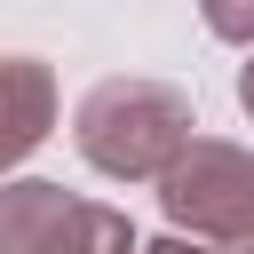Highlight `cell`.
Instances as JSON below:
<instances>
[{"label": "cell", "instance_id": "obj_4", "mask_svg": "<svg viewBox=\"0 0 254 254\" xmlns=\"http://www.w3.org/2000/svg\"><path fill=\"white\" fill-rule=\"evenodd\" d=\"M56 127V71L40 56H0V175L24 167Z\"/></svg>", "mask_w": 254, "mask_h": 254}, {"label": "cell", "instance_id": "obj_6", "mask_svg": "<svg viewBox=\"0 0 254 254\" xmlns=\"http://www.w3.org/2000/svg\"><path fill=\"white\" fill-rule=\"evenodd\" d=\"M135 254H214V246H198V238H183V230H167V238H151V246H135Z\"/></svg>", "mask_w": 254, "mask_h": 254}, {"label": "cell", "instance_id": "obj_3", "mask_svg": "<svg viewBox=\"0 0 254 254\" xmlns=\"http://www.w3.org/2000/svg\"><path fill=\"white\" fill-rule=\"evenodd\" d=\"M135 222L64 183L16 175L0 183V254H135Z\"/></svg>", "mask_w": 254, "mask_h": 254}, {"label": "cell", "instance_id": "obj_1", "mask_svg": "<svg viewBox=\"0 0 254 254\" xmlns=\"http://www.w3.org/2000/svg\"><path fill=\"white\" fill-rule=\"evenodd\" d=\"M198 111L175 79H143V71H111L79 95L71 111V143L95 175L111 183H159V167L190 143Z\"/></svg>", "mask_w": 254, "mask_h": 254}, {"label": "cell", "instance_id": "obj_5", "mask_svg": "<svg viewBox=\"0 0 254 254\" xmlns=\"http://www.w3.org/2000/svg\"><path fill=\"white\" fill-rule=\"evenodd\" d=\"M198 16H206V32H214V40L254 48V0H198Z\"/></svg>", "mask_w": 254, "mask_h": 254}, {"label": "cell", "instance_id": "obj_2", "mask_svg": "<svg viewBox=\"0 0 254 254\" xmlns=\"http://www.w3.org/2000/svg\"><path fill=\"white\" fill-rule=\"evenodd\" d=\"M159 206L183 238L214 254H254V151L222 135H190L159 167Z\"/></svg>", "mask_w": 254, "mask_h": 254}, {"label": "cell", "instance_id": "obj_7", "mask_svg": "<svg viewBox=\"0 0 254 254\" xmlns=\"http://www.w3.org/2000/svg\"><path fill=\"white\" fill-rule=\"evenodd\" d=\"M238 103H246V119H254V64L238 71Z\"/></svg>", "mask_w": 254, "mask_h": 254}]
</instances>
